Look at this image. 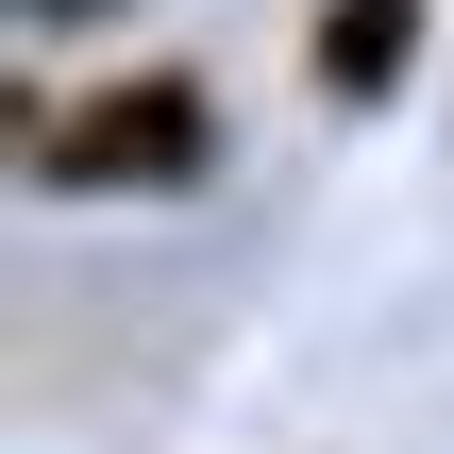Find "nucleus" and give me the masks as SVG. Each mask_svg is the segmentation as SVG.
Here are the masks:
<instances>
[{
	"label": "nucleus",
	"mask_w": 454,
	"mask_h": 454,
	"mask_svg": "<svg viewBox=\"0 0 454 454\" xmlns=\"http://www.w3.org/2000/svg\"><path fill=\"white\" fill-rule=\"evenodd\" d=\"M219 168V101L185 67H118V84H34V185L51 202H168Z\"/></svg>",
	"instance_id": "1"
},
{
	"label": "nucleus",
	"mask_w": 454,
	"mask_h": 454,
	"mask_svg": "<svg viewBox=\"0 0 454 454\" xmlns=\"http://www.w3.org/2000/svg\"><path fill=\"white\" fill-rule=\"evenodd\" d=\"M404 51H421V0H337V17H320V84H337V101H387Z\"/></svg>",
	"instance_id": "2"
}]
</instances>
